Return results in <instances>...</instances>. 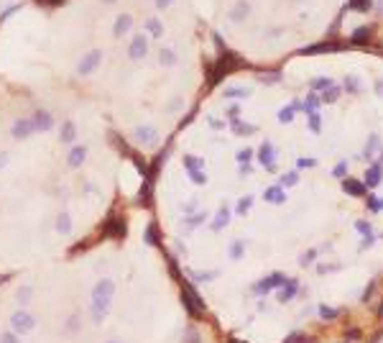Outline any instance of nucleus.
<instances>
[{
  "instance_id": "nucleus-30",
  "label": "nucleus",
  "mask_w": 383,
  "mask_h": 343,
  "mask_svg": "<svg viewBox=\"0 0 383 343\" xmlns=\"http://www.w3.org/2000/svg\"><path fill=\"white\" fill-rule=\"evenodd\" d=\"M82 159H84V152H82V148H74L72 156H69V162H72V164H79Z\"/></svg>"
},
{
  "instance_id": "nucleus-23",
  "label": "nucleus",
  "mask_w": 383,
  "mask_h": 343,
  "mask_svg": "<svg viewBox=\"0 0 383 343\" xmlns=\"http://www.w3.org/2000/svg\"><path fill=\"white\" fill-rule=\"evenodd\" d=\"M291 118H294V108H291V105H289V108H284V110L279 113V120H281V123H289Z\"/></svg>"
},
{
  "instance_id": "nucleus-27",
  "label": "nucleus",
  "mask_w": 383,
  "mask_h": 343,
  "mask_svg": "<svg viewBox=\"0 0 383 343\" xmlns=\"http://www.w3.org/2000/svg\"><path fill=\"white\" fill-rule=\"evenodd\" d=\"M36 123H38L41 128H49V126H51V118H49L46 113H38V116H36Z\"/></svg>"
},
{
  "instance_id": "nucleus-4",
  "label": "nucleus",
  "mask_w": 383,
  "mask_h": 343,
  "mask_svg": "<svg viewBox=\"0 0 383 343\" xmlns=\"http://www.w3.org/2000/svg\"><path fill=\"white\" fill-rule=\"evenodd\" d=\"M381 180H383V164L381 162H376L368 172H366V184H368V190H373V187H378L381 184Z\"/></svg>"
},
{
  "instance_id": "nucleus-14",
  "label": "nucleus",
  "mask_w": 383,
  "mask_h": 343,
  "mask_svg": "<svg viewBox=\"0 0 383 343\" xmlns=\"http://www.w3.org/2000/svg\"><path fill=\"white\" fill-rule=\"evenodd\" d=\"M159 59H161V64H166V67H171V64L176 62V54H174L171 49H161V52H159Z\"/></svg>"
},
{
  "instance_id": "nucleus-16",
  "label": "nucleus",
  "mask_w": 383,
  "mask_h": 343,
  "mask_svg": "<svg viewBox=\"0 0 383 343\" xmlns=\"http://www.w3.org/2000/svg\"><path fill=\"white\" fill-rule=\"evenodd\" d=\"M332 84H335V82H332L330 77H317V80H312V90H320V88L327 90V88H332Z\"/></svg>"
},
{
  "instance_id": "nucleus-17",
  "label": "nucleus",
  "mask_w": 383,
  "mask_h": 343,
  "mask_svg": "<svg viewBox=\"0 0 383 343\" xmlns=\"http://www.w3.org/2000/svg\"><path fill=\"white\" fill-rule=\"evenodd\" d=\"M350 8L353 10H368V8H373V0H350Z\"/></svg>"
},
{
  "instance_id": "nucleus-25",
  "label": "nucleus",
  "mask_w": 383,
  "mask_h": 343,
  "mask_svg": "<svg viewBox=\"0 0 383 343\" xmlns=\"http://www.w3.org/2000/svg\"><path fill=\"white\" fill-rule=\"evenodd\" d=\"M314 259H317V251L312 248V251H307V254L302 256V259H299V264H302V266H307V264H312Z\"/></svg>"
},
{
  "instance_id": "nucleus-29",
  "label": "nucleus",
  "mask_w": 383,
  "mask_h": 343,
  "mask_svg": "<svg viewBox=\"0 0 383 343\" xmlns=\"http://www.w3.org/2000/svg\"><path fill=\"white\" fill-rule=\"evenodd\" d=\"M368 208H371L373 212H378V210H383V200H376V198H368Z\"/></svg>"
},
{
  "instance_id": "nucleus-36",
  "label": "nucleus",
  "mask_w": 383,
  "mask_h": 343,
  "mask_svg": "<svg viewBox=\"0 0 383 343\" xmlns=\"http://www.w3.org/2000/svg\"><path fill=\"white\" fill-rule=\"evenodd\" d=\"M314 164H317L314 159H299V166H314Z\"/></svg>"
},
{
  "instance_id": "nucleus-22",
  "label": "nucleus",
  "mask_w": 383,
  "mask_h": 343,
  "mask_svg": "<svg viewBox=\"0 0 383 343\" xmlns=\"http://www.w3.org/2000/svg\"><path fill=\"white\" fill-rule=\"evenodd\" d=\"M332 174H335V177H340V180H345V174H348V162H340V164H337Z\"/></svg>"
},
{
  "instance_id": "nucleus-24",
  "label": "nucleus",
  "mask_w": 383,
  "mask_h": 343,
  "mask_svg": "<svg viewBox=\"0 0 383 343\" xmlns=\"http://www.w3.org/2000/svg\"><path fill=\"white\" fill-rule=\"evenodd\" d=\"M228 220H230V212H228V210H220V216H217V220H215V228H222Z\"/></svg>"
},
{
  "instance_id": "nucleus-6",
  "label": "nucleus",
  "mask_w": 383,
  "mask_h": 343,
  "mask_svg": "<svg viewBox=\"0 0 383 343\" xmlns=\"http://www.w3.org/2000/svg\"><path fill=\"white\" fill-rule=\"evenodd\" d=\"M130 28H133V18H130V13H123V16L115 18V28H112V36H123V34H128Z\"/></svg>"
},
{
  "instance_id": "nucleus-44",
  "label": "nucleus",
  "mask_w": 383,
  "mask_h": 343,
  "mask_svg": "<svg viewBox=\"0 0 383 343\" xmlns=\"http://www.w3.org/2000/svg\"><path fill=\"white\" fill-rule=\"evenodd\" d=\"M381 152H383V148H381ZM381 164H383V154H381Z\"/></svg>"
},
{
  "instance_id": "nucleus-12",
  "label": "nucleus",
  "mask_w": 383,
  "mask_h": 343,
  "mask_svg": "<svg viewBox=\"0 0 383 343\" xmlns=\"http://www.w3.org/2000/svg\"><path fill=\"white\" fill-rule=\"evenodd\" d=\"M146 28L151 31V36H161V31H164V26H161L159 18H148L146 20Z\"/></svg>"
},
{
  "instance_id": "nucleus-21",
  "label": "nucleus",
  "mask_w": 383,
  "mask_h": 343,
  "mask_svg": "<svg viewBox=\"0 0 383 343\" xmlns=\"http://www.w3.org/2000/svg\"><path fill=\"white\" fill-rule=\"evenodd\" d=\"M355 228H358L360 233H363V236H371V233H373V228H371V223H368V220H355Z\"/></svg>"
},
{
  "instance_id": "nucleus-40",
  "label": "nucleus",
  "mask_w": 383,
  "mask_h": 343,
  "mask_svg": "<svg viewBox=\"0 0 383 343\" xmlns=\"http://www.w3.org/2000/svg\"><path fill=\"white\" fill-rule=\"evenodd\" d=\"M261 80H263V82H276V80H279V74H268V77H261Z\"/></svg>"
},
{
  "instance_id": "nucleus-7",
  "label": "nucleus",
  "mask_w": 383,
  "mask_h": 343,
  "mask_svg": "<svg viewBox=\"0 0 383 343\" xmlns=\"http://www.w3.org/2000/svg\"><path fill=\"white\" fill-rule=\"evenodd\" d=\"M320 95L317 92H309L307 95V102H302V110L307 113V116H312V113H317V108H320Z\"/></svg>"
},
{
  "instance_id": "nucleus-26",
  "label": "nucleus",
  "mask_w": 383,
  "mask_h": 343,
  "mask_svg": "<svg viewBox=\"0 0 383 343\" xmlns=\"http://www.w3.org/2000/svg\"><path fill=\"white\" fill-rule=\"evenodd\" d=\"M345 88H348V92H358V88H360L358 77H348V80H345Z\"/></svg>"
},
{
  "instance_id": "nucleus-37",
  "label": "nucleus",
  "mask_w": 383,
  "mask_h": 343,
  "mask_svg": "<svg viewBox=\"0 0 383 343\" xmlns=\"http://www.w3.org/2000/svg\"><path fill=\"white\" fill-rule=\"evenodd\" d=\"M238 159H240V162H248V159H251V152L245 148V152H240V154H238Z\"/></svg>"
},
{
  "instance_id": "nucleus-38",
  "label": "nucleus",
  "mask_w": 383,
  "mask_h": 343,
  "mask_svg": "<svg viewBox=\"0 0 383 343\" xmlns=\"http://www.w3.org/2000/svg\"><path fill=\"white\" fill-rule=\"evenodd\" d=\"M38 3H41V6H59L61 0H38Z\"/></svg>"
},
{
  "instance_id": "nucleus-20",
  "label": "nucleus",
  "mask_w": 383,
  "mask_h": 343,
  "mask_svg": "<svg viewBox=\"0 0 383 343\" xmlns=\"http://www.w3.org/2000/svg\"><path fill=\"white\" fill-rule=\"evenodd\" d=\"M320 126H322V120H320V113H312L309 116V128L314 134H320Z\"/></svg>"
},
{
  "instance_id": "nucleus-13",
  "label": "nucleus",
  "mask_w": 383,
  "mask_h": 343,
  "mask_svg": "<svg viewBox=\"0 0 383 343\" xmlns=\"http://www.w3.org/2000/svg\"><path fill=\"white\" fill-rule=\"evenodd\" d=\"M337 98H340V88H335V84H332V88H327L325 92H322V102H335Z\"/></svg>"
},
{
  "instance_id": "nucleus-9",
  "label": "nucleus",
  "mask_w": 383,
  "mask_h": 343,
  "mask_svg": "<svg viewBox=\"0 0 383 343\" xmlns=\"http://www.w3.org/2000/svg\"><path fill=\"white\" fill-rule=\"evenodd\" d=\"M297 290H299L297 280H289V282H286V287L281 290L279 300H281V302H286V300H294V297H297Z\"/></svg>"
},
{
  "instance_id": "nucleus-19",
  "label": "nucleus",
  "mask_w": 383,
  "mask_h": 343,
  "mask_svg": "<svg viewBox=\"0 0 383 343\" xmlns=\"http://www.w3.org/2000/svg\"><path fill=\"white\" fill-rule=\"evenodd\" d=\"M28 128H31V126H28L26 120H23V123H15V126H13V134H15V136H28V134H31Z\"/></svg>"
},
{
  "instance_id": "nucleus-34",
  "label": "nucleus",
  "mask_w": 383,
  "mask_h": 343,
  "mask_svg": "<svg viewBox=\"0 0 383 343\" xmlns=\"http://www.w3.org/2000/svg\"><path fill=\"white\" fill-rule=\"evenodd\" d=\"M251 202H253L251 198H245V200H240V205H238V212H245L248 208H251Z\"/></svg>"
},
{
  "instance_id": "nucleus-3",
  "label": "nucleus",
  "mask_w": 383,
  "mask_h": 343,
  "mask_svg": "<svg viewBox=\"0 0 383 343\" xmlns=\"http://www.w3.org/2000/svg\"><path fill=\"white\" fill-rule=\"evenodd\" d=\"M248 16H251V3H248V0H240V3L228 13V18L233 20V24H243Z\"/></svg>"
},
{
  "instance_id": "nucleus-42",
  "label": "nucleus",
  "mask_w": 383,
  "mask_h": 343,
  "mask_svg": "<svg viewBox=\"0 0 383 343\" xmlns=\"http://www.w3.org/2000/svg\"><path fill=\"white\" fill-rule=\"evenodd\" d=\"M376 88H378V92L383 95V82H376Z\"/></svg>"
},
{
  "instance_id": "nucleus-11",
  "label": "nucleus",
  "mask_w": 383,
  "mask_h": 343,
  "mask_svg": "<svg viewBox=\"0 0 383 343\" xmlns=\"http://www.w3.org/2000/svg\"><path fill=\"white\" fill-rule=\"evenodd\" d=\"M371 34H373V28H371V26H360V28L353 34V38H350V41H353V44H363V41H368V38H371Z\"/></svg>"
},
{
  "instance_id": "nucleus-41",
  "label": "nucleus",
  "mask_w": 383,
  "mask_h": 343,
  "mask_svg": "<svg viewBox=\"0 0 383 343\" xmlns=\"http://www.w3.org/2000/svg\"><path fill=\"white\" fill-rule=\"evenodd\" d=\"M358 336H360V330H350V333H348V338H350V340H355Z\"/></svg>"
},
{
  "instance_id": "nucleus-45",
  "label": "nucleus",
  "mask_w": 383,
  "mask_h": 343,
  "mask_svg": "<svg viewBox=\"0 0 383 343\" xmlns=\"http://www.w3.org/2000/svg\"><path fill=\"white\" fill-rule=\"evenodd\" d=\"M107 3H112V0H107Z\"/></svg>"
},
{
  "instance_id": "nucleus-43",
  "label": "nucleus",
  "mask_w": 383,
  "mask_h": 343,
  "mask_svg": "<svg viewBox=\"0 0 383 343\" xmlns=\"http://www.w3.org/2000/svg\"><path fill=\"white\" fill-rule=\"evenodd\" d=\"M378 315H381V318H383V302H381V308H378Z\"/></svg>"
},
{
  "instance_id": "nucleus-28",
  "label": "nucleus",
  "mask_w": 383,
  "mask_h": 343,
  "mask_svg": "<svg viewBox=\"0 0 383 343\" xmlns=\"http://www.w3.org/2000/svg\"><path fill=\"white\" fill-rule=\"evenodd\" d=\"M281 182H284V184H297V182H299V174H297V172H289V174H284Z\"/></svg>"
},
{
  "instance_id": "nucleus-18",
  "label": "nucleus",
  "mask_w": 383,
  "mask_h": 343,
  "mask_svg": "<svg viewBox=\"0 0 383 343\" xmlns=\"http://www.w3.org/2000/svg\"><path fill=\"white\" fill-rule=\"evenodd\" d=\"M376 146H378V136H376V134H373V136H371V138H368V144H366V154H363V156H366V159H368V156H373V154H376Z\"/></svg>"
},
{
  "instance_id": "nucleus-8",
  "label": "nucleus",
  "mask_w": 383,
  "mask_h": 343,
  "mask_svg": "<svg viewBox=\"0 0 383 343\" xmlns=\"http://www.w3.org/2000/svg\"><path fill=\"white\" fill-rule=\"evenodd\" d=\"M258 159H261V164H263V166L274 169V146H271V144H263V146H261V154H258Z\"/></svg>"
},
{
  "instance_id": "nucleus-39",
  "label": "nucleus",
  "mask_w": 383,
  "mask_h": 343,
  "mask_svg": "<svg viewBox=\"0 0 383 343\" xmlns=\"http://www.w3.org/2000/svg\"><path fill=\"white\" fill-rule=\"evenodd\" d=\"M240 251H243V244H235L233 246V256H240Z\"/></svg>"
},
{
  "instance_id": "nucleus-2",
  "label": "nucleus",
  "mask_w": 383,
  "mask_h": 343,
  "mask_svg": "<svg viewBox=\"0 0 383 343\" xmlns=\"http://www.w3.org/2000/svg\"><path fill=\"white\" fill-rule=\"evenodd\" d=\"M146 49H148V41H146V36H143V34H138L136 38L130 41L128 56H130V59H141V56H146Z\"/></svg>"
},
{
  "instance_id": "nucleus-32",
  "label": "nucleus",
  "mask_w": 383,
  "mask_h": 343,
  "mask_svg": "<svg viewBox=\"0 0 383 343\" xmlns=\"http://www.w3.org/2000/svg\"><path fill=\"white\" fill-rule=\"evenodd\" d=\"M72 136H74V128H72V123H66V126H64V134H61V138H64V141H69Z\"/></svg>"
},
{
  "instance_id": "nucleus-15",
  "label": "nucleus",
  "mask_w": 383,
  "mask_h": 343,
  "mask_svg": "<svg viewBox=\"0 0 383 343\" xmlns=\"http://www.w3.org/2000/svg\"><path fill=\"white\" fill-rule=\"evenodd\" d=\"M337 315H340V310H337V308H327V305L320 308V318L322 320H335Z\"/></svg>"
},
{
  "instance_id": "nucleus-35",
  "label": "nucleus",
  "mask_w": 383,
  "mask_h": 343,
  "mask_svg": "<svg viewBox=\"0 0 383 343\" xmlns=\"http://www.w3.org/2000/svg\"><path fill=\"white\" fill-rule=\"evenodd\" d=\"M169 6H171V0H156V10H164Z\"/></svg>"
},
{
  "instance_id": "nucleus-31",
  "label": "nucleus",
  "mask_w": 383,
  "mask_h": 343,
  "mask_svg": "<svg viewBox=\"0 0 383 343\" xmlns=\"http://www.w3.org/2000/svg\"><path fill=\"white\" fill-rule=\"evenodd\" d=\"M286 343H312V340H307L302 333H291V338H289Z\"/></svg>"
},
{
  "instance_id": "nucleus-10",
  "label": "nucleus",
  "mask_w": 383,
  "mask_h": 343,
  "mask_svg": "<svg viewBox=\"0 0 383 343\" xmlns=\"http://www.w3.org/2000/svg\"><path fill=\"white\" fill-rule=\"evenodd\" d=\"M268 202H284L286 200V192H281V187H271V190H266V195H263Z\"/></svg>"
},
{
  "instance_id": "nucleus-1",
  "label": "nucleus",
  "mask_w": 383,
  "mask_h": 343,
  "mask_svg": "<svg viewBox=\"0 0 383 343\" xmlns=\"http://www.w3.org/2000/svg\"><path fill=\"white\" fill-rule=\"evenodd\" d=\"M100 62H102V52H100V49L87 52V54L82 56V62L77 64V74H89V72H95Z\"/></svg>"
},
{
  "instance_id": "nucleus-5",
  "label": "nucleus",
  "mask_w": 383,
  "mask_h": 343,
  "mask_svg": "<svg viewBox=\"0 0 383 343\" xmlns=\"http://www.w3.org/2000/svg\"><path fill=\"white\" fill-rule=\"evenodd\" d=\"M343 187H345V192H350L353 198H363L366 192H368V187H366L363 182H358V180H353V177H345V180H343Z\"/></svg>"
},
{
  "instance_id": "nucleus-33",
  "label": "nucleus",
  "mask_w": 383,
  "mask_h": 343,
  "mask_svg": "<svg viewBox=\"0 0 383 343\" xmlns=\"http://www.w3.org/2000/svg\"><path fill=\"white\" fill-rule=\"evenodd\" d=\"M225 95H228V98H243V95H245V90H240V88H233V90H228Z\"/></svg>"
}]
</instances>
